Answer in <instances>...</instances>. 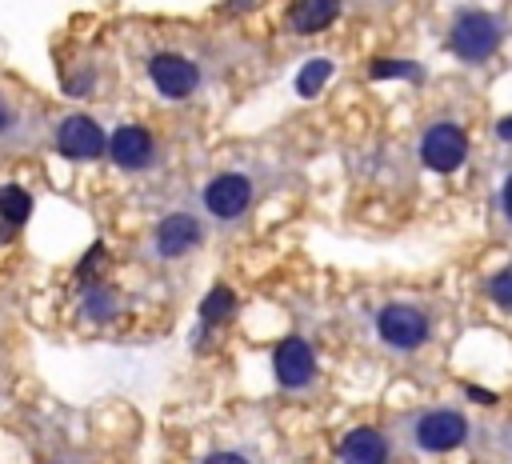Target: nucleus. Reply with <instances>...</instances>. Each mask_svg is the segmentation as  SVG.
<instances>
[{
  "instance_id": "obj_16",
  "label": "nucleus",
  "mask_w": 512,
  "mask_h": 464,
  "mask_svg": "<svg viewBox=\"0 0 512 464\" xmlns=\"http://www.w3.org/2000/svg\"><path fill=\"white\" fill-rule=\"evenodd\" d=\"M84 316L96 320V324H108V320L116 316V292L104 288V284H92V288L84 292Z\"/></svg>"
},
{
  "instance_id": "obj_12",
  "label": "nucleus",
  "mask_w": 512,
  "mask_h": 464,
  "mask_svg": "<svg viewBox=\"0 0 512 464\" xmlns=\"http://www.w3.org/2000/svg\"><path fill=\"white\" fill-rule=\"evenodd\" d=\"M336 16H340V0H292V8H288V24L304 36L324 32Z\"/></svg>"
},
{
  "instance_id": "obj_17",
  "label": "nucleus",
  "mask_w": 512,
  "mask_h": 464,
  "mask_svg": "<svg viewBox=\"0 0 512 464\" xmlns=\"http://www.w3.org/2000/svg\"><path fill=\"white\" fill-rule=\"evenodd\" d=\"M368 76L372 80H424V68L412 64V60H372L368 64Z\"/></svg>"
},
{
  "instance_id": "obj_6",
  "label": "nucleus",
  "mask_w": 512,
  "mask_h": 464,
  "mask_svg": "<svg viewBox=\"0 0 512 464\" xmlns=\"http://www.w3.org/2000/svg\"><path fill=\"white\" fill-rule=\"evenodd\" d=\"M56 152L68 160H96L108 152V136L92 116L76 112V116H64L56 124Z\"/></svg>"
},
{
  "instance_id": "obj_1",
  "label": "nucleus",
  "mask_w": 512,
  "mask_h": 464,
  "mask_svg": "<svg viewBox=\"0 0 512 464\" xmlns=\"http://www.w3.org/2000/svg\"><path fill=\"white\" fill-rule=\"evenodd\" d=\"M504 40V28L492 12H480V8H464L456 12L452 28H448V48L452 56H460L464 64H484Z\"/></svg>"
},
{
  "instance_id": "obj_9",
  "label": "nucleus",
  "mask_w": 512,
  "mask_h": 464,
  "mask_svg": "<svg viewBox=\"0 0 512 464\" xmlns=\"http://www.w3.org/2000/svg\"><path fill=\"white\" fill-rule=\"evenodd\" d=\"M108 156H112V164L124 168V172H144V168L152 164V156H156V140H152V132L140 128V124H120V128L108 136Z\"/></svg>"
},
{
  "instance_id": "obj_18",
  "label": "nucleus",
  "mask_w": 512,
  "mask_h": 464,
  "mask_svg": "<svg viewBox=\"0 0 512 464\" xmlns=\"http://www.w3.org/2000/svg\"><path fill=\"white\" fill-rule=\"evenodd\" d=\"M488 296H492V304H496V308L512 312V264H508V268H500V272L488 280Z\"/></svg>"
},
{
  "instance_id": "obj_13",
  "label": "nucleus",
  "mask_w": 512,
  "mask_h": 464,
  "mask_svg": "<svg viewBox=\"0 0 512 464\" xmlns=\"http://www.w3.org/2000/svg\"><path fill=\"white\" fill-rule=\"evenodd\" d=\"M28 216H32V196H28V188L4 184V188H0V220L12 224V228H20Z\"/></svg>"
},
{
  "instance_id": "obj_8",
  "label": "nucleus",
  "mask_w": 512,
  "mask_h": 464,
  "mask_svg": "<svg viewBox=\"0 0 512 464\" xmlns=\"http://www.w3.org/2000/svg\"><path fill=\"white\" fill-rule=\"evenodd\" d=\"M272 372L280 388H304L316 376V352L304 336H284L272 352Z\"/></svg>"
},
{
  "instance_id": "obj_2",
  "label": "nucleus",
  "mask_w": 512,
  "mask_h": 464,
  "mask_svg": "<svg viewBox=\"0 0 512 464\" xmlns=\"http://www.w3.org/2000/svg\"><path fill=\"white\" fill-rule=\"evenodd\" d=\"M376 336L388 344V348H400V352H412L420 348L428 336H432V324L420 308L412 304H388L376 312Z\"/></svg>"
},
{
  "instance_id": "obj_20",
  "label": "nucleus",
  "mask_w": 512,
  "mask_h": 464,
  "mask_svg": "<svg viewBox=\"0 0 512 464\" xmlns=\"http://www.w3.org/2000/svg\"><path fill=\"white\" fill-rule=\"evenodd\" d=\"M100 256H104V244H92V248H88V256L80 260V276H84V280H88V276L96 272V264H100Z\"/></svg>"
},
{
  "instance_id": "obj_23",
  "label": "nucleus",
  "mask_w": 512,
  "mask_h": 464,
  "mask_svg": "<svg viewBox=\"0 0 512 464\" xmlns=\"http://www.w3.org/2000/svg\"><path fill=\"white\" fill-rule=\"evenodd\" d=\"M468 396H472L476 404H492V400H496V396H492L488 388H468Z\"/></svg>"
},
{
  "instance_id": "obj_4",
  "label": "nucleus",
  "mask_w": 512,
  "mask_h": 464,
  "mask_svg": "<svg viewBox=\"0 0 512 464\" xmlns=\"http://www.w3.org/2000/svg\"><path fill=\"white\" fill-rule=\"evenodd\" d=\"M420 160H424V168H432L440 176L456 172L468 160V136H464V128L460 124H448V120L432 124L420 136Z\"/></svg>"
},
{
  "instance_id": "obj_10",
  "label": "nucleus",
  "mask_w": 512,
  "mask_h": 464,
  "mask_svg": "<svg viewBox=\"0 0 512 464\" xmlns=\"http://www.w3.org/2000/svg\"><path fill=\"white\" fill-rule=\"evenodd\" d=\"M200 240H204V224H200L196 216H188V212L164 216V220L156 224V232H152V248H156L164 260H176V256L192 252Z\"/></svg>"
},
{
  "instance_id": "obj_24",
  "label": "nucleus",
  "mask_w": 512,
  "mask_h": 464,
  "mask_svg": "<svg viewBox=\"0 0 512 464\" xmlns=\"http://www.w3.org/2000/svg\"><path fill=\"white\" fill-rule=\"evenodd\" d=\"M496 136H500V140H512V116H504V120L496 124Z\"/></svg>"
},
{
  "instance_id": "obj_19",
  "label": "nucleus",
  "mask_w": 512,
  "mask_h": 464,
  "mask_svg": "<svg viewBox=\"0 0 512 464\" xmlns=\"http://www.w3.org/2000/svg\"><path fill=\"white\" fill-rule=\"evenodd\" d=\"M12 132H16V108L0 96V140H8Z\"/></svg>"
},
{
  "instance_id": "obj_5",
  "label": "nucleus",
  "mask_w": 512,
  "mask_h": 464,
  "mask_svg": "<svg viewBox=\"0 0 512 464\" xmlns=\"http://www.w3.org/2000/svg\"><path fill=\"white\" fill-rule=\"evenodd\" d=\"M148 80L168 100H188L200 88V64H192L180 52H156L148 60Z\"/></svg>"
},
{
  "instance_id": "obj_14",
  "label": "nucleus",
  "mask_w": 512,
  "mask_h": 464,
  "mask_svg": "<svg viewBox=\"0 0 512 464\" xmlns=\"http://www.w3.org/2000/svg\"><path fill=\"white\" fill-rule=\"evenodd\" d=\"M232 312H236V292H232L228 284H216V288L200 300V320H204V324H224Z\"/></svg>"
},
{
  "instance_id": "obj_3",
  "label": "nucleus",
  "mask_w": 512,
  "mask_h": 464,
  "mask_svg": "<svg viewBox=\"0 0 512 464\" xmlns=\"http://www.w3.org/2000/svg\"><path fill=\"white\" fill-rule=\"evenodd\" d=\"M468 436V420L456 408H428L412 420V440L424 452H452Z\"/></svg>"
},
{
  "instance_id": "obj_22",
  "label": "nucleus",
  "mask_w": 512,
  "mask_h": 464,
  "mask_svg": "<svg viewBox=\"0 0 512 464\" xmlns=\"http://www.w3.org/2000/svg\"><path fill=\"white\" fill-rule=\"evenodd\" d=\"M500 208H504V216H508V224H512V176H508L504 188H500Z\"/></svg>"
},
{
  "instance_id": "obj_15",
  "label": "nucleus",
  "mask_w": 512,
  "mask_h": 464,
  "mask_svg": "<svg viewBox=\"0 0 512 464\" xmlns=\"http://www.w3.org/2000/svg\"><path fill=\"white\" fill-rule=\"evenodd\" d=\"M332 80V60H324V56H316V60H308L300 72H296V92L300 96H320V88Z\"/></svg>"
},
{
  "instance_id": "obj_7",
  "label": "nucleus",
  "mask_w": 512,
  "mask_h": 464,
  "mask_svg": "<svg viewBox=\"0 0 512 464\" xmlns=\"http://www.w3.org/2000/svg\"><path fill=\"white\" fill-rule=\"evenodd\" d=\"M204 208H208V216H216V220H236V216H244L248 212V204H252V184H248V176H240V172H220V176H212L208 184H204Z\"/></svg>"
},
{
  "instance_id": "obj_21",
  "label": "nucleus",
  "mask_w": 512,
  "mask_h": 464,
  "mask_svg": "<svg viewBox=\"0 0 512 464\" xmlns=\"http://www.w3.org/2000/svg\"><path fill=\"white\" fill-rule=\"evenodd\" d=\"M204 464H248V460H244L240 452H212Z\"/></svg>"
},
{
  "instance_id": "obj_11",
  "label": "nucleus",
  "mask_w": 512,
  "mask_h": 464,
  "mask_svg": "<svg viewBox=\"0 0 512 464\" xmlns=\"http://www.w3.org/2000/svg\"><path fill=\"white\" fill-rule=\"evenodd\" d=\"M336 456H340V464H388V440L376 428H352L340 440Z\"/></svg>"
}]
</instances>
